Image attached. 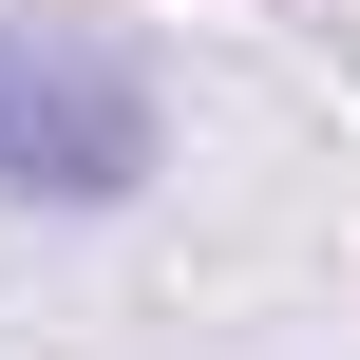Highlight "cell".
<instances>
[{
  "label": "cell",
  "mask_w": 360,
  "mask_h": 360,
  "mask_svg": "<svg viewBox=\"0 0 360 360\" xmlns=\"http://www.w3.org/2000/svg\"><path fill=\"white\" fill-rule=\"evenodd\" d=\"M133 171H152V95H133V57L0 19V190H38V209H114Z\"/></svg>",
  "instance_id": "cell-1"
}]
</instances>
